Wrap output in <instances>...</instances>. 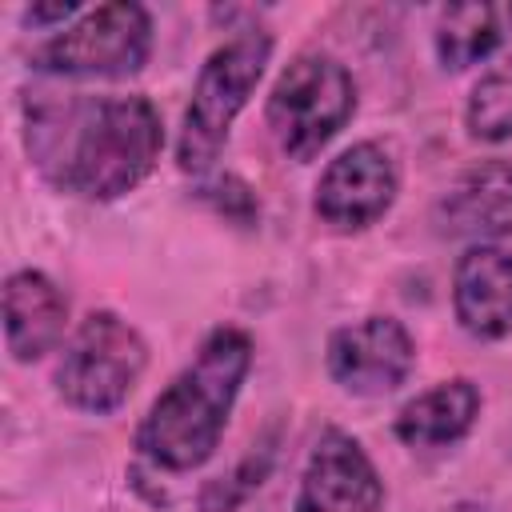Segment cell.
<instances>
[{
  "label": "cell",
  "instance_id": "cell-1",
  "mask_svg": "<svg viewBox=\"0 0 512 512\" xmlns=\"http://www.w3.org/2000/svg\"><path fill=\"white\" fill-rule=\"evenodd\" d=\"M24 144L60 192L108 204L148 180L164 148V124L148 96H32Z\"/></svg>",
  "mask_w": 512,
  "mask_h": 512
},
{
  "label": "cell",
  "instance_id": "cell-2",
  "mask_svg": "<svg viewBox=\"0 0 512 512\" xmlns=\"http://www.w3.org/2000/svg\"><path fill=\"white\" fill-rule=\"evenodd\" d=\"M252 372V336L220 324L168 380L136 428V448L164 472H192L220 448L232 404Z\"/></svg>",
  "mask_w": 512,
  "mask_h": 512
},
{
  "label": "cell",
  "instance_id": "cell-3",
  "mask_svg": "<svg viewBox=\"0 0 512 512\" xmlns=\"http://www.w3.org/2000/svg\"><path fill=\"white\" fill-rule=\"evenodd\" d=\"M268 60H272V36L260 28H248L240 36H232L228 44H220L200 64V76L192 84V96H188V108L180 120V136H176L180 172L200 176L216 164L236 116L244 112L248 96L256 92Z\"/></svg>",
  "mask_w": 512,
  "mask_h": 512
},
{
  "label": "cell",
  "instance_id": "cell-4",
  "mask_svg": "<svg viewBox=\"0 0 512 512\" xmlns=\"http://www.w3.org/2000/svg\"><path fill=\"white\" fill-rule=\"evenodd\" d=\"M356 112V80L328 52H300L268 92V132L292 160H312Z\"/></svg>",
  "mask_w": 512,
  "mask_h": 512
},
{
  "label": "cell",
  "instance_id": "cell-5",
  "mask_svg": "<svg viewBox=\"0 0 512 512\" xmlns=\"http://www.w3.org/2000/svg\"><path fill=\"white\" fill-rule=\"evenodd\" d=\"M152 56V16L136 0H112L80 12L68 28L52 32L36 52L32 68L72 80H124L136 76Z\"/></svg>",
  "mask_w": 512,
  "mask_h": 512
},
{
  "label": "cell",
  "instance_id": "cell-6",
  "mask_svg": "<svg viewBox=\"0 0 512 512\" xmlns=\"http://www.w3.org/2000/svg\"><path fill=\"white\" fill-rule=\"evenodd\" d=\"M148 368V344L136 324L100 308L88 312L68 336L56 364V392L80 408L108 416L116 412Z\"/></svg>",
  "mask_w": 512,
  "mask_h": 512
},
{
  "label": "cell",
  "instance_id": "cell-7",
  "mask_svg": "<svg viewBox=\"0 0 512 512\" xmlns=\"http://www.w3.org/2000/svg\"><path fill=\"white\" fill-rule=\"evenodd\" d=\"M324 364L348 396H388L408 380L416 340L396 316H364L328 336Z\"/></svg>",
  "mask_w": 512,
  "mask_h": 512
},
{
  "label": "cell",
  "instance_id": "cell-8",
  "mask_svg": "<svg viewBox=\"0 0 512 512\" xmlns=\"http://www.w3.org/2000/svg\"><path fill=\"white\" fill-rule=\"evenodd\" d=\"M396 192H400V172L392 152L376 140H360L344 148L336 160H328V168L316 180L312 208L328 228L360 232L392 208Z\"/></svg>",
  "mask_w": 512,
  "mask_h": 512
},
{
  "label": "cell",
  "instance_id": "cell-9",
  "mask_svg": "<svg viewBox=\"0 0 512 512\" xmlns=\"http://www.w3.org/2000/svg\"><path fill=\"white\" fill-rule=\"evenodd\" d=\"M384 480L364 444L344 428H324L300 472L292 512H380Z\"/></svg>",
  "mask_w": 512,
  "mask_h": 512
},
{
  "label": "cell",
  "instance_id": "cell-10",
  "mask_svg": "<svg viewBox=\"0 0 512 512\" xmlns=\"http://www.w3.org/2000/svg\"><path fill=\"white\" fill-rule=\"evenodd\" d=\"M452 312L476 340L512 332V252L500 244H468L452 268Z\"/></svg>",
  "mask_w": 512,
  "mask_h": 512
},
{
  "label": "cell",
  "instance_id": "cell-11",
  "mask_svg": "<svg viewBox=\"0 0 512 512\" xmlns=\"http://www.w3.org/2000/svg\"><path fill=\"white\" fill-rule=\"evenodd\" d=\"M440 232L472 244H496L512 232V164L480 160L464 168L436 204Z\"/></svg>",
  "mask_w": 512,
  "mask_h": 512
},
{
  "label": "cell",
  "instance_id": "cell-12",
  "mask_svg": "<svg viewBox=\"0 0 512 512\" xmlns=\"http://www.w3.org/2000/svg\"><path fill=\"white\" fill-rule=\"evenodd\" d=\"M68 328V296L36 268H20L4 280V344L16 364L48 356Z\"/></svg>",
  "mask_w": 512,
  "mask_h": 512
},
{
  "label": "cell",
  "instance_id": "cell-13",
  "mask_svg": "<svg viewBox=\"0 0 512 512\" xmlns=\"http://www.w3.org/2000/svg\"><path fill=\"white\" fill-rule=\"evenodd\" d=\"M480 416V388L468 376L440 380L396 412V440L408 448H448L472 432Z\"/></svg>",
  "mask_w": 512,
  "mask_h": 512
},
{
  "label": "cell",
  "instance_id": "cell-14",
  "mask_svg": "<svg viewBox=\"0 0 512 512\" xmlns=\"http://www.w3.org/2000/svg\"><path fill=\"white\" fill-rule=\"evenodd\" d=\"M512 32V4L492 0V4H448L436 16V60L448 72H464L492 56Z\"/></svg>",
  "mask_w": 512,
  "mask_h": 512
},
{
  "label": "cell",
  "instance_id": "cell-15",
  "mask_svg": "<svg viewBox=\"0 0 512 512\" xmlns=\"http://www.w3.org/2000/svg\"><path fill=\"white\" fill-rule=\"evenodd\" d=\"M464 128L472 140L484 144L512 140V52L472 84L464 104Z\"/></svg>",
  "mask_w": 512,
  "mask_h": 512
},
{
  "label": "cell",
  "instance_id": "cell-16",
  "mask_svg": "<svg viewBox=\"0 0 512 512\" xmlns=\"http://www.w3.org/2000/svg\"><path fill=\"white\" fill-rule=\"evenodd\" d=\"M272 440L268 444H260V448H252L244 460H240V468L232 472V476H220L216 484H208L204 488V512H232L240 500H248L260 484H264V476H268V468H272Z\"/></svg>",
  "mask_w": 512,
  "mask_h": 512
},
{
  "label": "cell",
  "instance_id": "cell-17",
  "mask_svg": "<svg viewBox=\"0 0 512 512\" xmlns=\"http://www.w3.org/2000/svg\"><path fill=\"white\" fill-rule=\"evenodd\" d=\"M72 16H80V4H76V0L28 4V8H24V24H32V28H52V24H64V28H68Z\"/></svg>",
  "mask_w": 512,
  "mask_h": 512
},
{
  "label": "cell",
  "instance_id": "cell-18",
  "mask_svg": "<svg viewBox=\"0 0 512 512\" xmlns=\"http://www.w3.org/2000/svg\"><path fill=\"white\" fill-rule=\"evenodd\" d=\"M444 512H488L484 504H472V500H460V504H452V508H444Z\"/></svg>",
  "mask_w": 512,
  "mask_h": 512
}]
</instances>
